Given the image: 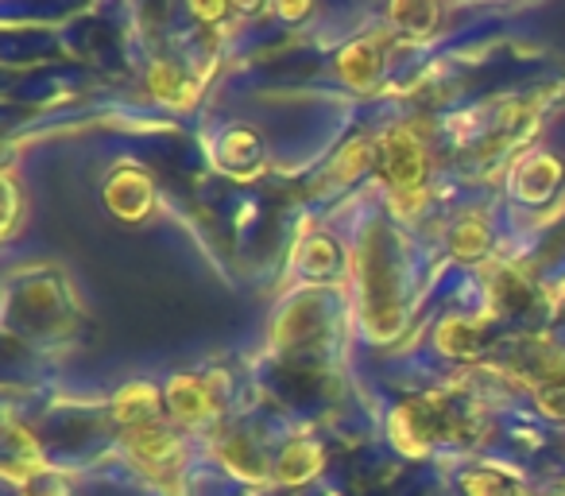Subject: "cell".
Segmentation results:
<instances>
[{
    "mask_svg": "<svg viewBox=\"0 0 565 496\" xmlns=\"http://www.w3.org/2000/svg\"><path fill=\"white\" fill-rule=\"evenodd\" d=\"M392 431L399 446L418 454L434 442L465 439L472 431V408H465V400H454V395H418L395 411Z\"/></svg>",
    "mask_w": 565,
    "mask_h": 496,
    "instance_id": "cell-1",
    "label": "cell"
},
{
    "mask_svg": "<svg viewBox=\"0 0 565 496\" xmlns=\"http://www.w3.org/2000/svg\"><path fill=\"white\" fill-rule=\"evenodd\" d=\"M376 171L403 202L415 205L423 198V182H426V151L418 144V136L411 128L395 125L387 128L376 140Z\"/></svg>",
    "mask_w": 565,
    "mask_h": 496,
    "instance_id": "cell-2",
    "label": "cell"
},
{
    "mask_svg": "<svg viewBox=\"0 0 565 496\" xmlns=\"http://www.w3.org/2000/svg\"><path fill=\"white\" fill-rule=\"evenodd\" d=\"M125 450L132 457V465L140 473H148L163 493L179 496L174 488V477L182 469V446L174 439V431L163 423V419H151V423H140V426H128L125 431Z\"/></svg>",
    "mask_w": 565,
    "mask_h": 496,
    "instance_id": "cell-3",
    "label": "cell"
},
{
    "mask_svg": "<svg viewBox=\"0 0 565 496\" xmlns=\"http://www.w3.org/2000/svg\"><path fill=\"white\" fill-rule=\"evenodd\" d=\"M105 205L117 213L120 221H143L156 205V187H151L148 171L136 163H125L109 175L105 182Z\"/></svg>",
    "mask_w": 565,
    "mask_h": 496,
    "instance_id": "cell-4",
    "label": "cell"
},
{
    "mask_svg": "<svg viewBox=\"0 0 565 496\" xmlns=\"http://www.w3.org/2000/svg\"><path fill=\"white\" fill-rule=\"evenodd\" d=\"M167 411H171L179 423H205V419L217 415V395L213 384L202 377H174L167 384Z\"/></svg>",
    "mask_w": 565,
    "mask_h": 496,
    "instance_id": "cell-5",
    "label": "cell"
},
{
    "mask_svg": "<svg viewBox=\"0 0 565 496\" xmlns=\"http://www.w3.org/2000/svg\"><path fill=\"white\" fill-rule=\"evenodd\" d=\"M384 48H387V35H361V40H353L338 55V74L353 89L372 86L380 78V71H384Z\"/></svg>",
    "mask_w": 565,
    "mask_h": 496,
    "instance_id": "cell-6",
    "label": "cell"
},
{
    "mask_svg": "<svg viewBox=\"0 0 565 496\" xmlns=\"http://www.w3.org/2000/svg\"><path fill=\"white\" fill-rule=\"evenodd\" d=\"M565 179V167L557 156H526L523 163L515 167V194L526 198V202H546Z\"/></svg>",
    "mask_w": 565,
    "mask_h": 496,
    "instance_id": "cell-7",
    "label": "cell"
},
{
    "mask_svg": "<svg viewBox=\"0 0 565 496\" xmlns=\"http://www.w3.org/2000/svg\"><path fill=\"white\" fill-rule=\"evenodd\" d=\"M213 159H217L225 171L248 175L252 167L264 159V144H259V136L252 133V128L236 125V128H228V133L217 140V151H213Z\"/></svg>",
    "mask_w": 565,
    "mask_h": 496,
    "instance_id": "cell-8",
    "label": "cell"
},
{
    "mask_svg": "<svg viewBox=\"0 0 565 496\" xmlns=\"http://www.w3.org/2000/svg\"><path fill=\"white\" fill-rule=\"evenodd\" d=\"M113 411H117V423L128 431V426H140V423H151V419H163V395H159V388L136 380V384H128L125 392H117V403H113Z\"/></svg>",
    "mask_w": 565,
    "mask_h": 496,
    "instance_id": "cell-9",
    "label": "cell"
},
{
    "mask_svg": "<svg viewBox=\"0 0 565 496\" xmlns=\"http://www.w3.org/2000/svg\"><path fill=\"white\" fill-rule=\"evenodd\" d=\"M318 465H322V450H318V442L299 439L279 454V462H275V477H279L282 485H302V481L315 477Z\"/></svg>",
    "mask_w": 565,
    "mask_h": 496,
    "instance_id": "cell-10",
    "label": "cell"
},
{
    "mask_svg": "<svg viewBox=\"0 0 565 496\" xmlns=\"http://www.w3.org/2000/svg\"><path fill=\"white\" fill-rule=\"evenodd\" d=\"M217 454H221V462L236 473V477H244V481H264L267 477L264 454H259V450L252 446L244 434H225V439H221V446H217Z\"/></svg>",
    "mask_w": 565,
    "mask_h": 496,
    "instance_id": "cell-11",
    "label": "cell"
},
{
    "mask_svg": "<svg viewBox=\"0 0 565 496\" xmlns=\"http://www.w3.org/2000/svg\"><path fill=\"white\" fill-rule=\"evenodd\" d=\"M465 496H531V488L523 481H515L511 473L500 469H472L461 477Z\"/></svg>",
    "mask_w": 565,
    "mask_h": 496,
    "instance_id": "cell-12",
    "label": "cell"
},
{
    "mask_svg": "<svg viewBox=\"0 0 565 496\" xmlns=\"http://www.w3.org/2000/svg\"><path fill=\"white\" fill-rule=\"evenodd\" d=\"M369 167H376V140H353L330 163V171H326L322 182H353L356 175H364Z\"/></svg>",
    "mask_w": 565,
    "mask_h": 496,
    "instance_id": "cell-13",
    "label": "cell"
},
{
    "mask_svg": "<svg viewBox=\"0 0 565 496\" xmlns=\"http://www.w3.org/2000/svg\"><path fill=\"white\" fill-rule=\"evenodd\" d=\"M449 249H454L461 261H480V256L492 249V229H488L480 218L457 221V229L449 233Z\"/></svg>",
    "mask_w": 565,
    "mask_h": 496,
    "instance_id": "cell-14",
    "label": "cell"
},
{
    "mask_svg": "<svg viewBox=\"0 0 565 496\" xmlns=\"http://www.w3.org/2000/svg\"><path fill=\"white\" fill-rule=\"evenodd\" d=\"M480 326L484 323H477V318H449L446 326H441V334H438V341H441V349L446 353H454V357H477L480 353Z\"/></svg>",
    "mask_w": 565,
    "mask_h": 496,
    "instance_id": "cell-15",
    "label": "cell"
},
{
    "mask_svg": "<svg viewBox=\"0 0 565 496\" xmlns=\"http://www.w3.org/2000/svg\"><path fill=\"white\" fill-rule=\"evenodd\" d=\"M148 86H151V94L163 97V102H186V97H190L186 74H182L179 66H171V63H156V66H151Z\"/></svg>",
    "mask_w": 565,
    "mask_h": 496,
    "instance_id": "cell-16",
    "label": "cell"
},
{
    "mask_svg": "<svg viewBox=\"0 0 565 496\" xmlns=\"http://www.w3.org/2000/svg\"><path fill=\"white\" fill-rule=\"evenodd\" d=\"M302 268L315 279H330L338 272V244L326 241V236H315L310 244H302Z\"/></svg>",
    "mask_w": 565,
    "mask_h": 496,
    "instance_id": "cell-17",
    "label": "cell"
},
{
    "mask_svg": "<svg viewBox=\"0 0 565 496\" xmlns=\"http://www.w3.org/2000/svg\"><path fill=\"white\" fill-rule=\"evenodd\" d=\"M392 20L411 35H430L438 28V9L434 4H395Z\"/></svg>",
    "mask_w": 565,
    "mask_h": 496,
    "instance_id": "cell-18",
    "label": "cell"
}]
</instances>
